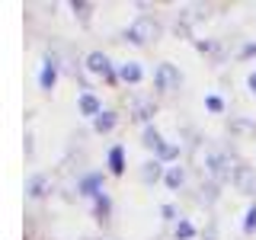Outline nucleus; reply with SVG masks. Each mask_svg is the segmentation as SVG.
I'll return each mask as SVG.
<instances>
[{"instance_id":"obj_1","label":"nucleus","mask_w":256,"mask_h":240,"mask_svg":"<svg viewBox=\"0 0 256 240\" xmlns=\"http://www.w3.org/2000/svg\"><path fill=\"white\" fill-rule=\"evenodd\" d=\"M125 36L132 38L134 45H144V42H148V38H154V36H157V22H154V20H148V16H141V20L134 22V26L128 29Z\"/></svg>"},{"instance_id":"obj_2","label":"nucleus","mask_w":256,"mask_h":240,"mask_svg":"<svg viewBox=\"0 0 256 240\" xmlns=\"http://www.w3.org/2000/svg\"><path fill=\"white\" fill-rule=\"evenodd\" d=\"M157 84H160V90H176V86H180V74H176L170 64H160V70H157Z\"/></svg>"},{"instance_id":"obj_3","label":"nucleus","mask_w":256,"mask_h":240,"mask_svg":"<svg viewBox=\"0 0 256 240\" xmlns=\"http://www.w3.org/2000/svg\"><path fill=\"white\" fill-rule=\"evenodd\" d=\"M86 68H90V70H96V74H106V70H109V61H106V54L93 52L90 58H86Z\"/></svg>"},{"instance_id":"obj_4","label":"nucleus","mask_w":256,"mask_h":240,"mask_svg":"<svg viewBox=\"0 0 256 240\" xmlns=\"http://www.w3.org/2000/svg\"><path fill=\"white\" fill-rule=\"evenodd\" d=\"M45 189H48V180H45V176H32V180H29V196L32 198H42Z\"/></svg>"},{"instance_id":"obj_5","label":"nucleus","mask_w":256,"mask_h":240,"mask_svg":"<svg viewBox=\"0 0 256 240\" xmlns=\"http://www.w3.org/2000/svg\"><path fill=\"white\" fill-rule=\"evenodd\" d=\"M237 182H240V189H244V192H256V176L253 173L237 170Z\"/></svg>"},{"instance_id":"obj_6","label":"nucleus","mask_w":256,"mask_h":240,"mask_svg":"<svg viewBox=\"0 0 256 240\" xmlns=\"http://www.w3.org/2000/svg\"><path fill=\"white\" fill-rule=\"evenodd\" d=\"M80 109H84L86 116H100V102H96L90 93H84V96H80Z\"/></svg>"},{"instance_id":"obj_7","label":"nucleus","mask_w":256,"mask_h":240,"mask_svg":"<svg viewBox=\"0 0 256 240\" xmlns=\"http://www.w3.org/2000/svg\"><path fill=\"white\" fill-rule=\"evenodd\" d=\"M112 125H116V116H112V112H100V116H96V132H109Z\"/></svg>"},{"instance_id":"obj_8","label":"nucleus","mask_w":256,"mask_h":240,"mask_svg":"<svg viewBox=\"0 0 256 240\" xmlns=\"http://www.w3.org/2000/svg\"><path fill=\"white\" fill-rule=\"evenodd\" d=\"M122 80L138 84V80H141V68H138V64H125V68H122Z\"/></svg>"},{"instance_id":"obj_9","label":"nucleus","mask_w":256,"mask_h":240,"mask_svg":"<svg viewBox=\"0 0 256 240\" xmlns=\"http://www.w3.org/2000/svg\"><path fill=\"white\" fill-rule=\"evenodd\" d=\"M144 182H154V180H160V164H144Z\"/></svg>"},{"instance_id":"obj_10","label":"nucleus","mask_w":256,"mask_h":240,"mask_svg":"<svg viewBox=\"0 0 256 240\" xmlns=\"http://www.w3.org/2000/svg\"><path fill=\"white\" fill-rule=\"evenodd\" d=\"M109 164H112V173H122V148H112Z\"/></svg>"},{"instance_id":"obj_11","label":"nucleus","mask_w":256,"mask_h":240,"mask_svg":"<svg viewBox=\"0 0 256 240\" xmlns=\"http://www.w3.org/2000/svg\"><path fill=\"white\" fill-rule=\"evenodd\" d=\"M52 84H54V64L48 61V64H45V70H42V86L48 90V86H52Z\"/></svg>"},{"instance_id":"obj_12","label":"nucleus","mask_w":256,"mask_h":240,"mask_svg":"<svg viewBox=\"0 0 256 240\" xmlns=\"http://www.w3.org/2000/svg\"><path fill=\"white\" fill-rule=\"evenodd\" d=\"M166 182H170L173 189H176V186H182V170H180V166H173V170L166 173Z\"/></svg>"},{"instance_id":"obj_13","label":"nucleus","mask_w":256,"mask_h":240,"mask_svg":"<svg viewBox=\"0 0 256 240\" xmlns=\"http://www.w3.org/2000/svg\"><path fill=\"white\" fill-rule=\"evenodd\" d=\"M244 230H246V234H253V230H256V205L250 208V212H246V224H244Z\"/></svg>"},{"instance_id":"obj_14","label":"nucleus","mask_w":256,"mask_h":240,"mask_svg":"<svg viewBox=\"0 0 256 240\" xmlns=\"http://www.w3.org/2000/svg\"><path fill=\"white\" fill-rule=\"evenodd\" d=\"M176 234H180V237H192L196 230H192V224H180V230H176Z\"/></svg>"},{"instance_id":"obj_15","label":"nucleus","mask_w":256,"mask_h":240,"mask_svg":"<svg viewBox=\"0 0 256 240\" xmlns=\"http://www.w3.org/2000/svg\"><path fill=\"white\" fill-rule=\"evenodd\" d=\"M208 106H212L214 112H221V106H224V102L218 100V96H208Z\"/></svg>"},{"instance_id":"obj_16","label":"nucleus","mask_w":256,"mask_h":240,"mask_svg":"<svg viewBox=\"0 0 256 240\" xmlns=\"http://www.w3.org/2000/svg\"><path fill=\"white\" fill-rule=\"evenodd\" d=\"M250 86H253V90H256V74H250Z\"/></svg>"}]
</instances>
